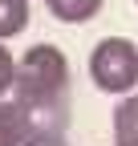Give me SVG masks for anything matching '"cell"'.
Masks as SVG:
<instances>
[{"label":"cell","instance_id":"6da1fadb","mask_svg":"<svg viewBox=\"0 0 138 146\" xmlns=\"http://www.w3.org/2000/svg\"><path fill=\"white\" fill-rule=\"evenodd\" d=\"M65 98H69V61L57 45H33L16 61L12 102L29 122L33 146H61L65 130Z\"/></svg>","mask_w":138,"mask_h":146},{"label":"cell","instance_id":"7a4b0ae2","mask_svg":"<svg viewBox=\"0 0 138 146\" xmlns=\"http://www.w3.org/2000/svg\"><path fill=\"white\" fill-rule=\"evenodd\" d=\"M90 77L102 94H134V85H138V45L130 36H102L90 53Z\"/></svg>","mask_w":138,"mask_h":146},{"label":"cell","instance_id":"3957f363","mask_svg":"<svg viewBox=\"0 0 138 146\" xmlns=\"http://www.w3.org/2000/svg\"><path fill=\"white\" fill-rule=\"evenodd\" d=\"M114 146H138V94H126L114 110Z\"/></svg>","mask_w":138,"mask_h":146},{"label":"cell","instance_id":"277c9868","mask_svg":"<svg viewBox=\"0 0 138 146\" xmlns=\"http://www.w3.org/2000/svg\"><path fill=\"white\" fill-rule=\"evenodd\" d=\"M0 146H33L29 122L16 102H0Z\"/></svg>","mask_w":138,"mask_h":146},{"label":"cell","instance_id":"5b68a950","mask_svg":"<svg viewBox=\"0 0 138 146\" xmlns=\"http://www.w3.org/2000/svg\"><path fill=\"white\" fill-rule=\"evenodd\" d=\"M49 12L57 16V21L65 25H85V21H94V16L102 12V4L106 0H45Z\"/></svg>","mask_w":138,"mask_h":146},{"label":"cell","instance_id":"8992f818","mask_svg":"<svg viewBox=\"0 0 138 146\" xmlns=\"http://www.w3.org/2000/svg\"><path fill=\"white\" fill-rule=\"evenodd\" d=\"M29 29V0H0V41Z\"/></svg>","mask_w":138,"mask_h":146},{"label":"cell","instance_id":"52a82bcc","mask_svg":"<svg viewBox=\"0 0 138 146\" xmlns=\"http://www.w3.org/2000/svg\"><path fill=\"white\" fill-rule=\"evenodd\" d=\"M16 81V61H12V53L4 49V41H0V102H4V94L12 89Z\"/></svg>","mask_w":138,"mask_h":146},{"label":"cell","instance_id":"ba28073f","mask_svg":"<svg viewBox=\"0 0 138 146\" xmlns=\"http://www.w3.org/2000/svg\"><path fill=\"white\" fill-rule=\"evenodd\" d=\"M134 4H138V0H134Z\"/></svg>","mask_w":138,"mask_h":146}]
</instances>
